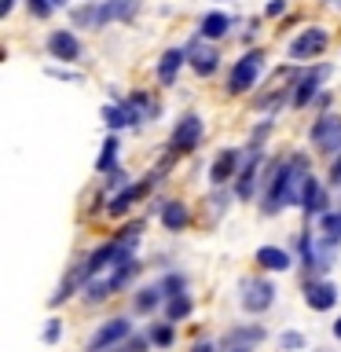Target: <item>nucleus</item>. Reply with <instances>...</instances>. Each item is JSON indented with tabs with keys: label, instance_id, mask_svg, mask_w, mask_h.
<instances>
[{
	"label": "nucleus",
	"instance_id": "1",
	"mask_svg": "<svg viewBox=\"0 0 341 352\" xmlns=\"http://www.w3.org/2000/svg\"><path fill=\"white\" fill-rule=\"evenodd\" d=\"M308 180V162L305 154L286 158L272 169V176H264V198H261V213L264 217H279L286 206L301 202V187Z\"/></svg>",
	"mask_w": 341,
	"mask_h": 352
},
{
	"label": "nucleus",
	"instance_id": "2",
	"mask_svg": "<svg viewBox=\"0 0 341 352\" xmlns=\"http://www.w3.org/2000/svg\"><path fill=\"white\" fill-rule=\"evenodd\" d=\"M261 70H264V52H246L242 59H235V66H231L228 92L231 96H242V92H250V88H257Z\"/></svg>",
	"mask_w": 341,
	"mask_h": 352
},
{
	"label": "nucleus",
	"instance_id": "3",
	"mask_svg": "<svg viewBox=\"0 0 341 352\" xmlns=\"http://www.w3.org/2000/svg\"><path fill=\"white\" fill-rule=\"evenodd\" d=\"M308 143L319 154H341V118L338 114H319L308 129Z\"/></svg>",
	"mask_w": 341,
	"mask_h": 352
},
{
	"label": "nucleus",
	"instance_id": "4",
	"mask_svg": "<svg viewBox=\"0 0 341 352\" xmlns=\"http://www.w3.org/2000/svg\"><path fill=\"white\" fill-rule=\"evenodd\" d=\"M242 308L246 312H253V316H261V312H268V308L275 305V286L268 283V279H261V275H250V279H242Z\"/></svg>",
	"mask_w": 341,
	"mask_h": 352
},
{
	"label": "nucleus",
	"instance_id": "5",
	"mask_svg": "<svg viewBox=\"0 0 341 352\" xmlns=\"http://www.w3.org/2000/svg\"><path fill=\"white\" fill-rule=\"evenodd\" d=\"M202 118L198 114H184V118H176V125H173V136H169V151L173 154H191L198 143H202Z\"/></svg>",
	"mask_w": 341,
	"mask_h": 352
},
{
	"label": "nucleus",
	"instance_id": "6",
	"mask_svg": "<svg viewBox=\"0 0 341 352\" xmlns=\"http://www.w3.org/2000/svg\"><path fill=\"white\" fill-rule=\"evenodd\" d=\"M327 44H330V33L323 26H305L290 41V59H316V55H323Z\"/></svg>",
	"mask_w": 341,
	"mask_h": 352
},
{
	"label": "nucleus",
	"instance_id": "7",
	"mask_svg": "<svg viewBox=\"0 0 341 352\" xmlns=\"http://www.w3.org/2000/svg\"><path fill=\"white\" fill-rule=\"evenodd\" d=\"M327 74H330V66H312V70H305L301 77L294 81V92H290V107H308L312 99L319 96V88H323L327 81Z\"/></svg>",
	"mask_w": 341,
	"mask_h": 352
},
{
	"label": "nucleus",
	"instance_id": "8",
	"mask_svg": "<svg viewBox=\"0 0 341 352\" xmlns=\"http://www.w3.org/2000/svg\"><path fill=\"white\" fill-rule=\"evenodd\" d=\"M129 334H132V323L125 316H114V319H107L92 338H88V352H107V349H114L118 341H125Z\"/></svg>",
	"mask_w": 341,
	"mask_h": 352
},
{
	"label": "nucleus",
	"instance_id": "9",
	"mask_svg": "<svg viewBox=\"0 0 341 352\" xmlns=\"http://www.w3.org/2000/svg\"><path fill=\"white\" fill-rule=\"evenodd\" d=\"M264 180L261 176V151H246V158H242V169L235 176V195L239 198H253V184Z\"/></svg>",
	"mask_w": 341,
	"mask_h": 352
},
{
	"label": "nucleus",
	"instance_id": "10",
	"mask_svg": "<svg viewBox=\"0 0 341 352\" xmlns=\"http://www.w3.org/2000/svg\"><path fill=\"white\" fill-rule=\"evenodd\" d=\"M48 52H52V59H59V63H77L81 59V41H77L70 30H55V33H48Z\"/></svg>",
	"mask_w": 341,
	"mask_h": 352
},
{
	"label": "nucleus",
	"instance_id": "11",
	"mask_svg": "<svg viewBox=\"0 0 341 352\" xmlns=\"http://www.w3.org/2000/svg\"><path fill=\"white\" fill-rule=\"evenodd\" d=\"M305 305L312 308V312H330V308L338 305V286L330 283V279L308 283L305 286Z\"/></svg>",
	"mask_w": 341,
	"mask_h": 352
},
{
	"label": "nucleus",
	"instance_id": "12",
	"mask_svg": "<svg viewBox=\"0 0 341 352\" xmlns=\"http://www.w3.org/2000/svg\"><path fill=\"white\" fill-rule=\"evenodd\" d=\"M242 158H246V154L235 151V147L220 151V154H217V162L209 165V180H213L217 187H220V184H228L231 176H239V169H242Z\"/></svg>",
	"mask_w": 341,
	"mask_h": 352
},
{
	"label": "nucleus",
	"instance_id": "13",
	"mask_svg": "<svg viewBox=\"0 0 341 352\" xmlns=\"http://www.w3.org/2000/svg\"><path fill=\"white\" fill-rule=\"evenodd\" d=\"M297 206H301L308 217H323V213H327V209H323V206H327V187L319 184V176L308 173V180H305V187H301V202H297Z\"/></svg>",
	"mask_w": 341,
	"mask_h": 352
},
{
	"label": "nucleus",
	"instance_id": "14",
	"mask_svg": "<svg viewBox=\"0 0 341 352\" xmlns=\"http://www.w3.org/2000/svg\"><path fill=\"white\" fill-rule=\"evenodd\" d=\"M154 187V180H143V184H129V187H121V191L110 198V206H107V213L110 217H125L129 213V206L136 202V198H143Z\"/></svg>",
	"mask_w": 341,
	"mask_h": 352
},
{
	"label": "nucleus",
	"instance_id": "15",
	"mask_svg": "<svg viewBox=\"0 0 341 352\" xmlns=\"http://www.w3.org/2000/svg\"><path fill=\"white\" fill-rule=\"evenodd\" d=\"M187 59H191V66H195V74H202V77H209L220 66V55H217V48L213 44H187Z\"/></svg>",
	"mask_w": 341,
	"mask_h": 352
},
{
	"label": "nucleus",
	"instance_id": "16",
	"mask_svg": "<svg viewBox=\"0 0 341 352\" xmlns=\"http://www.w3.org/2000/svg\"><path fill=\"white\" fill-rule=\"evenodd\" d=\"M103 121L110 125V132H121V129L136 125V121H140V114L132 110V103H129V99H118V103L103 107Z\"/></svg>",
	"mask_w": 341,
	"mask_h": 352
},
{
	"label": "nucleus",
	"instance_id": "17",
	"mask_svg": "<svg viewBox=\"0 0 341 352\" xmlns=\"http://www.w3.org/2000/svg\"><path fill=\"white\" fill-rule=\"evenodd\" d=\"M140 11V0H103L99 4V26H107V22H129L132 15Z\"/></svg>",
	"mask_w": 341,
	"mask_h": 352
},
{
	"label": "nucleus",
	"instance_id": "18",
	"mask_svg": "<svg viewBox=\"0 0 341 352\" xmlns=\"http://www.w3.org/2000/svg\"><path fill=\"white\" fill-rule=\"evenodd\" d=\"M184 63H187V48H169V52L158 59V81H162V85H173L176 74L184 70Z\"/></svg>",
	"mask_w": 341,
	"mask_h": 352
},
{
	"label": "nucleus",
	"instance_id": "19",
	"mask_svg": "<svg viewBox=\"0 0 341 352\" xmlns=\"http://www.w3.org/2000/svg\"><path fill=\"white\" fill-rule=\"evenodd\" d=\"M235 26L231 22V15H224V11H209V15L198 22V37H206V41H220L224 33Z\"/></svg>",
	"mask_w": 341,
	"mask_h": 352
},
{
	"label": "nucleus",
	"instance_id": "20",
	"mask_svg": "<svg viewBox=\"0 0 341 352\" xmlns=\"http://www.w3.org/2000/svg\"><path fill=\"white\" fill-rule=\"evenodd\" d=\"M158 213H162V228L165 231H184L187 228V220H191V213H187V206L184 202H162L158 206Z\"/></svg>",
	"mask_w": 341,
	"mask_h": 352
},
{
	"label": "nucleus",
	"instance_id": "21",
	"mask_svg": "<svg viewBox=\"0 0 341 352\" xmlns=\"http://www.w3.org/2000/svg\"><path fill=\"white\" fill-rule=\"evenodd\" d=\"M268 338V330L264 327H235V330H228L224 334V345L228 349H235V345H257V341Z\"/></svg>",
	"mask_w": 341,
	"mask_h": 352
},
{
	"label": "nucleus",
	"instance_id": "22",
	"mask_svg": "<svg viewBox=\"0 0 341 352\" xmlns=\"http://www.w3.org/2000/svg\"><path fill=\"white\" fill-rule=\"evenodd\" d=\"M257 264H264L268 272H286L294 261H290V253L279 250V246H261L257 250Z\"/></svg>",
	"mask_w": 341,
	"mask_h": 352
},
{
	"label": "nucleus",
	"instance_id": "23",
	"mask_svg": "<svg viewBox=\"0 0 341 352\" xmlns=\"http://www.w3.org/2000/svg\"><path fill=\"white\" fill-rule=\"evenodd\" d=\"M191 297L187 294H173V297H165V319H169V323H184L187 316H191Z\"/></svg>",
	"mask_w": 341,
	"mask_h": 352
},
{
	"label": "nucleus",
	"instance_id": "24",
	"mask_svg": "<svg viewBox=\"0 0 341 352\" xmlns=\"http://www.w3.org/2000/svg\"><path fill=\"white\" fill-rule=\"evenodd\" d=\"M118 151H121V140H118V132H110V136L103 140V154H99V162H96V169L99 173H110V169H118Z\"/></svg>",
	"mask_w": 341,
	"mask_h": 352
},
{
	"label": "nucleus",
	"instance_id": "25",
	"mask_svg": "<svg viewBox=\"0 0 341 352\" xmlns=\"http://www.w3.org/2000/svg\"><path fill=\"white\" fill-rule=\"evenodd\" d=\"M165 301V290H162V283L158 286H143V290H136V312H154Z\"/></svg>",
	"mask_w": 341,
	"mask_h": 352
},
{
	"label": "nucleus",
	"instance_id": "26",
	"mask_svg": "<svg viewBox=\"0 0 341 352\" xmlns=\"http://www.w3.org/2000/svg\"><path fill=\"white\" fill-rule=\"evenodd\" d=\"M147 334H151V345L154 349H169L173 341H176V323H169V319H165V323H154Z\"/></svg>",
	"mask_w": 341,
	"mask_h": 352
},
{
	"label": "nucleus",
	"instance_id": "27",
	"mask_svg": "<svg viewBox=\"0 0 341 352\" xmlns=\"http://www.w3.org/2000/svg\"><path fill=\"white\" fill-rule=\"evenodd\" d=\"M319 235L341 242V209H327V213L319 217Z\"/></svg>",
	"mask_w": 341,
	"mask_h": 352
},
{
	"label": "nucleus",
	"instance_id": "28",
	"mask_svg": "<svg viewBox=\"0 0 341 352\" xmlns=\"http://www.w3.org/2000/svg\"><path fill=\"white\" fill-rule=\"evenodd\" d=\"M147 345H151V334H136V330H132L125 341H118V345L107 349V352H147Z\"/></svg>",
	"mask_w": 341,
	"mask_h": 352
},
{
	"label": "nucleus",
	"instance_id": "29",
	"mask_svg": "<svg viewBox=\"0 0 341 352\" xmlns=\"http://www.w3.org/2000/svg\"><path fill=\"white\" fill-rule=\"evenodd\" d=\"M74 22L77 26H99V8H77Z\"/></svg>",
	"mask_w": 341,
	"mask_h": 352
},
{
	"label": "nucleus",
	"instance_id": "30",
	"mask_svg": "<svg viewBox=\"0 0 341 352\" xmlns=\"http://www.w3.org/2000/svg\"><path fill=\"white\" fill-rule=\"evenodd\" d=\"M279 349L283 352H294V349H305V334H297V330H286L279 338Z\"/></svg>",
	"mask_w": 341,
	"mask_h": 352
},
{
	"label": "nucleus",
	"instance_id": "31",
	"mask_svg": "<svg viewBox=\"0 0 341 352\" xmlns=\"http://www.w3.org/2000/svg\"><path fill=\"white\" fill-rule=\"evenodd\" d=\"M26 4H30V15H33V19H48L52 11H55L52 0H26Z\"/></svg>",
	"mask_w": 341,
	"mask_h": 352
},
{
	"label": "nucleus",
	"instance_id": "32",
	"mask_svg": "<svg viewBox=\"0 0 341 352\" xmlns=\"http://www.w3.org/2000/svg\"><path fill=\"white\" fill-rule=\"evenodd\" d=\"M162 290H165V297L184 294V275H165V279H162Z\"/></svg>",
	"mask_w": 341,
	"mask_h": 352
},
{
	"label": "nucleus",
	"instance_id": "33",
	"mask_svg": "<svg viewBox=\"0 0 341 352\" xmlns=\"http://www.w3.org/2000/svg\"><path fill=\"white\" fill-rule=\"evenodd\" d=\"M107 187H110V191L129 187V173H125V169H110V173H107Z\"/></svg>",
	"mask_w": 341,
	"mask_h": 352
},
{
	"label": "nucleus",
	"instance_id": "34",
	"mask_svg": "<svg viewBox=\"0 0 341 352\" xmlns=\"http://www.w3.org/2000/svg\"><path fill=\"white\" fill-rule=\"evenodd\" d=\"M44 341H48V345H55V341L63 338V323L59 319H48V327H44V334H41Z\"/></svg>",
	"mask_w": 341,
	"mask_h": 352
},
{
	"label": "nucleus",
	"instance_id": "35",
	"mask_svg": "<svg viewBox=\"0 0 341 352\" xmlns=\"http://www.w3.org/2000/svg\"><path fill=\"white\" fill-rule=\"evenodd\" d=\"M129 103H132V110H136V114H140V121L147 118V110H151V99L143 96V92H136V96H129Z\"/></svg>",
	"mask_w": 341,
	"mask_h": 352
},
{
	"label": "nucleus",
	"instance_id": "36",
	"mask_svg": "<svg viewBox=\"0 0 341 352\" xmlns=\"http://www.w3.org/2000/svg\"><path fill=\"white\" fill-rule=\"evenodd\" d=\"M48 77H59V81H77V74H70V70H59V66H52Z\"/></svg>",
	"mask_w": 341,
	"mask_h": 352
},
{
	"label": "nucleus",
	"instance_id": "37",
	"mask_svg": "<svg viewBox=\"0 0 341 352\" xmlns=\"http://www.w3.org/2000/svg\"><path fill=\"white\" fill-rule=\"evenodd\" d=\"M283 11H286V0H272L268 4V15H283Z\"/></svg>",
	"mask_w": 341,
	"mask_h": 352
},
{
	"label": "nucleus",
	"instance_id": "38",
	"mask_svg": "<svg viewBox=\"0 0 341 352\" xmlns=\"http://www.w3.org/2000/svg\"><path fill=\"white\" fill-rule=\"evenodd\" d=\"M191 352H217V349H213V341H198Z\"/></svg>",
	"mask_w": 341,
	"mask_h": 352
},
{
	"label": "nucleus",
	"instance_id": "39",
	"mask_svg": "<svg viewBox=\"0 0 341 352\" xmlns=\"http://www.w3.org/2000/svg\"><path fill=\"white\" fill-rule=\"evenodd\" d=\"M330 180H334V184H341V158L334 162V169H330Z\"/></svg>",
	"mask_w": 341,
	"mask_h": 352
},
{
	"label": "nucleus",
	"instance_id": "40",
	"mask_svg": "<svg viewBox=\"0 0 341 352\" xmlns=\"http://www.w3.org/2000/svg\"><path fill=\"white\" fill-rule=\"evenodd\" d=\"M11 8H15V0H4V8H0V15H11Z\"/></svg>",
	"mask_w": 341,
	"mask_h": 352
},
{
	"label": "nucleus",
	"instance_id": "41",
	"mask_svg": "<svg viewBox=\"0 0 341 352\" xmlns=\"http://www.w3.org/2000/svg\"><path fill=\"white\" fill-rule=\"evenodd\" d=\"M231 352H253V345H235V349H231Z\"/></svg>",
	"mask_w": 341,
	"mask_h": 352
},
{
	"label": "nucleus",
	"instance_id": "42",
	"mask_svg": "<svg viewBox=\"0 0 341 352\" xmlns=\"http://www.w3.org/2000/svg\"><path fill=\"white\" fill-rule=\"evenodd\" d=\"M66 4H70V0H52V8H66Z\"/></svg>",
	"mask_w": 341,
	"mask_h": 352
},
{
	"label": "nucleus",
	"instance_id": "43",
	"mask_svg": "<svg viewBox=\"0 0 341 352\" xmlns=\"http://www.w3.org/2000/svg\"><path fill=\"white\" fill-rule=\"evenodd\" d=\"M334 334H338V341H341V319H338V323H334Z\"/></svg>",
	"mask_w": 341,
	"mask_h": 352
}]
</instances>
